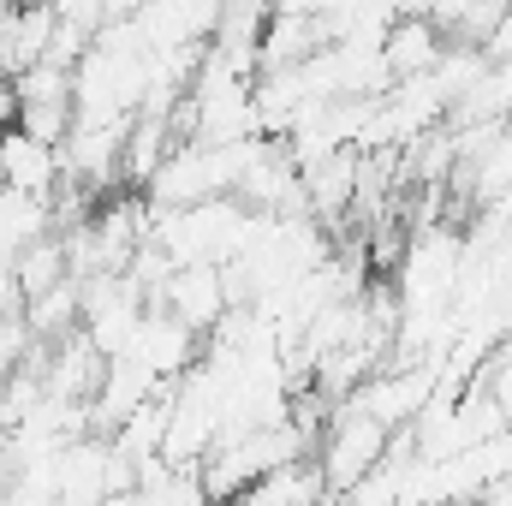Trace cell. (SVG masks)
<instances>
[{"label":"cell","instance_id":"6","mask_svg":"<svg viewBox=\"0 0 512 506\" xmlns=\"http://www.w3.org/2000/svg\"><path fill=\"white\" fill-rule=\"evenodd\" d=\"M382 66L393 78H417V72H429L435 60H441V48H447V30L429 18V12H393V24L382 30Z\"/></svg>","mask_w":512,"mask_h":506},{"label":"cell","instance_id":"3","mask_svg":"<svg viewBox=\"0 0 512 506\" xmlns=\"http://www.w3.org/2000/svg\"><path fill=\"white\" fill-rule=\"evenodd\" d=\"M167 316H179L197 340L227 316V280H221V268L215 262H173V274H167V286H161V298H155Z\"/></svg>","mask_w":512,"mask_h":506},{"label":"cell","instance_id":"5","mask_svg":"<svg viewBox=\"0 0 512 506\" xmlns=\"http://www.w3.org/2000/svg\"><path fill=\"white\" fill-rule=\"evenodd\" d=\"M0 185L6 191H30V197H54L66 185V161L60 143H42L30 131L6 126L0 131Z\"/></svg>","mask_w":512,"mask_h":506},{"label":"cell","instance_id":"4","mask_svg":"<svg viewBox=\"0 0 512 506\" xmlns=\"http://www.w3.org/2000/svg\"><path fill=\"white\" fill-rule=\"evenodd\" d=\"M126 358H137L149 376L179 381L191 364H197V358H203V340H197L179 316H167L161 304H149V310H143V322H137V340H131Z\"/></svg>","mask_w":512,"mask_h":506},{"label":"cell","instance_id":"2","mask_svg":"<svg viewBox=\"0 0 512 506\" xmlns=\"http://www.w3.org/2000/svg\"><path fill=\"white\" fill-rule=\"evenodd\" d=\"M429 399H435V370L429 364H405V370H370L340 405L364 411L370 423H382L387 435H393V429H411Z\"/></svg>","mask_w":512,"mask_h":506},{"label":"cell","instance_id":"8","mask_svg":"<svg viewBox=\"0 0 512 506\" xmlns=\"http://www.w3.org/2000/svg\"><path fill=\"white\" fill-rule=\"evenodd\" d=\"M48 233H54V197H30V191L0 185V262H12Z\"/></svg>","mask_w":512,"mask_h":506},{"label":"cell","instance_id":"10","mask_svg":"<svg viewBox=\"0 0 512 506\" xmlns=\"http://www.w3.org/2000/svg\"><path fill=\"white\" fill-rule=\"evenodd\" d=\"M12 126V90H6V78H0V131Z\"/></svg>","mask_w":512,"mask_h":506},{"label":"cell","instance_id":"1","mask_svg":"<svg viewBox=\"0 0 512 506\" xmlns=\"http://www.w3.org/2000/svg\"><path fill=\"white\" fill-rule=\"evenodd\" d=\"M316 441H322V447H316V471H322L328 495H346L358 477H370V471L382 465V453H387V441H393V435H387L382 423H370L364 411L334 405Z\"/></svg>","mask_w":512,"mask_h":506},{"label":"cell","instance_id":"7","mask_svg":"<svg viewBox=\"0 0 512 506\" xmlns=\"http://www.w3.org/2000/svg\"><path fill=\"white\" fill-rule=\"evenodd\" d=\"M322 501H328V483H322L316 459H292V465H274L268 477H256L233 506H322Z\"/></svg>","mask_w":512,"mask_h":506},{"label":"cell","instance_id":"9","mask_svg":"<svg viewBox=\"0 0 512 506\" xmlns=\"http://www.w3.org/2000/svg\"><path fill=\"white\" fill-rule=\"evenodd\" d=\"M12 280H18V298H36V292H48V286H60V280H72V268H66V239H36L30 251L12 256Z\"/></svg>","mask_w":512,"mask_h":506}]
</instances>
